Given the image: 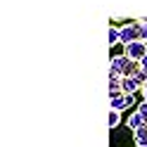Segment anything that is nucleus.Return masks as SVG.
Returning <instances> with one entry per match:
<instances>
[{"label":"nucleus","mask_w":147,"mask_h":147,"mask_svg":"<svg viewBox=\"0 0 147 147\" xmlns=\"http://www.w3.org/2000/svg\"><path fill=\"white\" fill-rule=\"evenodd\" d=\"M138 112H140V114H142V119L147 121V102H145V100H142L140 105H138Z\"/></svg>","instance_id":"nucleus-11"},{"label":"nucleus","mask_w":147,"mask_h":147,"mask_svg":"<svg viewBox=\"0 0 147 147\" xmlns=\"http://www.w3.org/2000/svg\"><path fill=\"white\" fill-rule=\"evenodd\" d=\"M126 123H128V128H131V131H138V128H142L147 121L142 119V114H140V112H133L131 116H128V121H126Z\"/></svg>","instance_id":"nucleus-6"},{"label":"nucleus","mask_w":147,"mask_h":147,"mask_svg":"<svg viewBox=\"0 0 147 147\" xmlns=\"http://www.w3.org/2000/svg\"><path fill=\"white\" fill-rule=\"evenodd\" d=\"M109 105H112V109H119V112H123L126 107H131V105H133V95H126V93L109 95Z\"/></svg>","instance_id":"nucleus-3"},{"label":"nucleus","mask_w":147,"mask_h":147,"mask_svg":"<svg viewBox=\"0 0 147 147\" xmlns=\"http://www.w3.org/2000/svg\"><path fill=\"white\" fill-rule=\"evenodd\" d=\"M142 100L147 102V86H142Z\"/></svg>","instance_id":"nucleus-14"},{"label":"nucleus","mask_w":147,"mask_h":147,"mask_svg":"<svg viewBox=\"0 0 147 147\" xmlns=\"http://www.w3.org/2000/svg\"><path fill=\"white\" fill-rule=\"evenodd\" d=\"M145 86H147V83H145Z\"/></svg>","instance_id":"nucleus-15"},{"label":"nucleus","mask_w":147,"mask_h":147,"mask_svg":"<svg viewBox=\"0 0 147 147\" xmlns=\"http://www.w3.org/2000/svg\"><path fill=\"white\" fill-rule=\"evenodd\" d=\"M126 62H128L126 55H116V57H112V59H109V76H121Z\"/></svg>","instance_id":"nucleus-4"},{"label":"nucleus","mask_w":147,"mask_h":147,"mask_svg":"<svg viewBox=\"0 0 147 147\" xmlns=\"http://www.w3.org/2000/svg\"><path fill=\"white\" fill-rule=\"evenodd\" d=\"M107 45H116V43H121V33H119L116 26H109V33H107Z\"/></svg>","instance_id":"nucleus-9"},{"label":"nucleus","mask_w":147,"mask_h":147,"mask_svg":"<svg viewBox=\"0 0 147 147\" xmlns=\"http://www.w3.org/2000/svg\"><path fill=\"white\" fill-rule=\"evenodd\" d=\"M119 119H121V112H119V109H109V128H116Z\"/></svg>","instance_id":"nucleus-10"},{"label":"nucleus","mask_w":147,"mask_h":147,"mask_svg":"<svg viewBox=\"0 0 147 147\" xmlns=\"http://www.w3.org/2000/svg\"><path fill=\"white\" fill-rule=\"evenodd\" d=\"M121 93V76H109V95Z\"/></svg>","instance_id":"nucleus-8"},{"label":"nucleus","mask_w":147,"mask_h":147,"mask_svg":"<svg viewBox=\"0 0 147 147\" xmlns=\"http://www.w3.org/2000/svg\"><path fill=\"white\" fill-rule=\"evenodd\" d=\"M140 69H142V71H145V74H147V55H145V57H142V59H140Z\"/></svg>","instance_id":"nucleus-13"},{"label":"nucleus","mask_w":147,"mask_h":147,"mask_svg":"<svg viewBox=\"0 0 147 147\" xmlns=\"http://www.w3.org/2000/svg\"><path fill=\"white\" fill-rule=\"evenodd\" d=\"M142 40H145V43H147V19H145V22H142Z\"/></svg>","instance_id":"nucleus-12"},{"label":"nucleus","mask_w":147,"mask_h":147,"mask_svg":"<svg viewBox=\"0 0 147 147\" xmlns=\"http://www.w3.org/2000/svg\"><path fill=\"white\" fill-rule=\"evenodd\" d=\"M126 57H131L135 62H140L145 55H147V43L145 40H138V43H131V45H126Z\"/></svg>","instance_id":"nucleus-2"},{"label":"nucleus","mask_w":147,"mask_h":147,"mask_svg":"<svg viewBox=\"0 0 147 147\" xmlns=\"http://www.w3.org/2000/svg\"><path fill=\"white\" fill-rule=\"evenodd\" d=\"M133 140H135V147H147V123L133 131Z\"/></svg>","instance_id":"nucleus-7"},{"label":"nucleus","mask_w":147,"mask_h":147,"mask_svg":"<svg viewBox=\"0 0 147 147\" xmlns=\"http://www.w3.org/2000/svg\"><path fill=\"white\" fill-rule=\"evenodd\" d=\"M138 88H142V86H140V81H138L135 76H128V78L121 76V93L133 95V93H138Z\"/></svg>","instance_id":"nucleus-5"},{"label":"nucleus","mask_w":147,"mask_h":147,"mask_svg":"<svg viewBox=\"0 0 147 147\" xmlns=\"http://www.w3.org/2000/svg\"><path fill=\"white\" fill-rule=\"evenodd\" d=\"M119 33H121V43L123 45H131V43H138L142 40V22H131L119 29Z\"/></svg>","instance_id":"nucleus-1"}]
</instances>
